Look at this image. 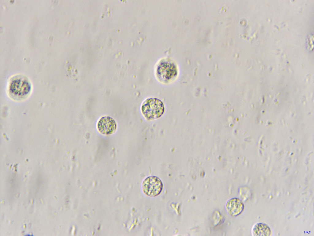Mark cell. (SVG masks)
<instances>
[{"label":"cell","mask_w":314,"mask_h":236,"mask_svg":"<svg viewBox=\"0 0 314 236\" xmlns=\"http://www.w3.org/2000/svg\"><path fill=\"white\" fill-rule=\"evenodd\" d=\"M165 108L163 103L155 97L148 98L143 103L141 107V112L147 120L158 119L164 114Z\"/></svg>","instance_id":"obj_1"},{"label":"cell","mask_w":314,"mask_h":236,"mask_svg":"<svg viewBox=\"0 0 314 236\" xmlns=\"http://www.w3.org/2000/svg\"><path fill=\"white\" fill-rule=\"evenodd\" d=\"M178 74L177 66L169 59H163L159 61L156 68V74L159 80L168 83L174 80Z\"/></svg>","instance_id":"obj_2"},{"label":"cell","mask_w":314,"mask_h":236,"mask_svg":"<svg viewBox=\"0 0 314 236\" xmlns=\"http://www.w3.org/2000/svg\"><path fill=\"white\" fill-rule=\"evenodd\" d=\"M162 181L155 176L148 177L143 181L142 189L144 193L150 197H155L160 194L163 189Z\"/></svg>","instance_id":"obj_3"},{"label":"cell","mask_w":314,"mask_h":236,"mask_svg":"<svg viewBox=\"0 0 314 236\" xmlns=\"http://www.w3.org/2000/svg\"><path fill=\"white\" fill-rule=\"evenodd\" d=\"M31 87L29 82L21 78H17L11 81L9 90L11 93L16 97H21L26 96L29 92Z\"/></svg>","instance_id":"obj_4"},{"label":"cell","mask_w":314,"mask_h":236,"mask_svg":"<svg viewBox=\"0 0 314 236\" xmlns=\"http://www.w3.org/2000/svg\"><path fill=\"white\" fill-rule=\"evenodd\" d=\"M117 126L115 120L109 116L102 117L97 124L99 131L105 135H109L114 133L116 131Z\"/></svg>","instance_id":"obj_5"},{"label":"cell","mask_w":314,"mask_h":236,"mask_svg":"<svg viewBox=\"0 0 314 236\" xmlns=\"http://www.w3.org/2000/svg\"><path fill=\"white\" fill-rule=\"evenodd\" d=\"M244 208V206L242 202L237 198L229 200L225 206L227 213L232 216H236L240 214L243 211Z\"/></svg>","instance_id":"obj_6"},{"label":"cell","mask_w":314,"mask_h":236,"mask_svg":"<svg viewBox=\"0 0 314 236\" xmlns=\"http://www.w3.org/2000/svg\"><path fill=\"white\" fill-rule=\"evenodd\" d=\"M253 234L255 235L267 236L270 234V228L266 224L258 223L253 228Z\"/></svg>","instance_id":"obj_7"}]
</instances>
